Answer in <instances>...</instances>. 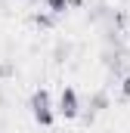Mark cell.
I'll list each match as a JSON object with an SVG mask.
<instances>
[{
    "mask_svg": "<svg viewBox=\"0 0 130 133\" xmlns=\"http://www.w3.org/2000/svg\"><path fill=\"white\" fill-rule=\"evenodd\" d=\"M102 108H108V93H105V90H96V93L90 96V111L84 115V121L90 124V121H93V115H96V111H102Z\"/></svg>",
    "mask_w": 130,
    "mask_h": 133,
    "instance_id": "cell-3",
    "label": "cell"
},
{
    "mask_svg": "<svg viewBox=\"0 0 130 133\" xmlns=\"http://www.w3.org/2000/svg\"><path fill=\"white\" fill-rule=\"evenodd\" d=\"M56 19H59V16H53V12H47V9L31 12V22L37 25V28H56Z\"/></svg>",
    "mask_w": 130,
    "mask_h": 133,
    "instance_id": "cell-4",
    "label": "cell"
},
{
    "mask_svg": "<svg viewBox=\"0 0 130 133\" xmlns=\"http://www.w3.org/2000/svg\"><path fill=\"white\" fill-rule=\"evenodd\" d=\"M0 105H3V90H0Z\"/></svg>",
    "mask_w": 130,
    "mask_h": 133,
    "instance_id": "cell-7",
    "label": "cell"
},
{
    "mask_svg": "<svg viewBox=\"0 0 130 133\" xmlns=\"http://www.w3.org/2000/svg\"><path fill=\"white\" fill-rule=\"evenodd\" d=\"M28 108H31V118L40 124V127H53L56 115H53V99H50V90H47V87H37V90L31 93Z\"/></svg>",
    "mask_w": 130,
    "mask_h": 133,
    "instance_id": "cell-1",
    "label": "cell"
},
{
    "mask_svg": "<svg viewBox=\"0 0 130 133\" xmlns=\"http://www.w3.org/2000/svg\"><path fill=\"white\" fill-rule=\"evenodd\" d=\"M43 9L53 12V16H62L65 9H68V0H43Z\"/></svg>",
    "mask_w": 130,
    "mask_h": 133,
    "instance_id": "cell-5",
    "label": "cell"
},
{
    "mask_svg": "<svg viewBox=\"0 0 130 133\" xmlns=\"http://www.w3.org/2000/svg\"><path fill=\"white\" fill-rule=\"evenodd\" d=\"M121 96H124V99H130V71L121 77Z\"/></svg>",
    "mask_w": 130,
    "mask_h": 133,
    "instance_id": "cell-6",
    "label": "cell"
},
{
    "mask_svg": "<svg viewBox=\"0 0 130 133\" xmlns=\"http://www.w3.org/2000/svg\"><path fill=\"white\" fill-rule=\"evenodd\" d=\"M59 115H62L65 121H74L77 115H81V99H77V90L74 87H62V93H59Z\"/></svg>",
    "mask_w": 130,
    "mask_h": 133,
    "instance_id": "cell-2",
    "label": "cell"
}]
</instances>
